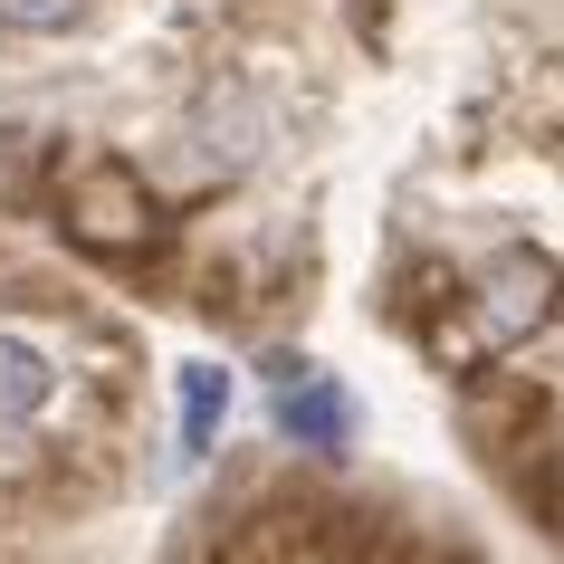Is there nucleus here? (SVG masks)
<instances>
[{"label":"nucleus","mask_w":564,"mask_h":564,"mask_svg":"<svg viewBox=\"0 0 564 564\" xmlns=\"http://www.w3.org/2000/svg\"><path fill=\"white\" fill-rule=\"evenodd\" d=\"M48 392H58L48 355H39L30 335H0V431H10V421H39V412H48Z\"/></svg>","instance_id":"20e7f679"},{"label":"nucleus","mask_w":564,"mask_h":564,"mask_svg":"<svg viewBox=\"0 0 564 564\" xmlns=\"http://www.w3.org/2000/svg\"><path fill=\"white\" fill-rule=\"evenodd\" d=\"M87 20V0H0V30H30V39H58Z\"/></svg>","instance_id":"423d86ee"},{"label":"nucleus","mask_w":564,"mask_h":564,"mask_svg":"<svg viewBox=\"0 0 564 564\" xmlns=\"http://www.w3.org/2000/svg\"><path fill=\"white\" fill-rule=\"evenodd\" d=\"M278 431L297 449H335L345 431H355V402L335 383H316V373H297V383H278Z\"/></svg>","instance_id":"f03ea898"},{"label":"nucleus","mask_w":564,"mask_h":564,"mask_svg":"<svg viewBox=\"0 0 564 564\" xmlns=\"http://www.w3.org/2000/svg\"><path fill=\"white\" fill-rule=\"evenodd\" d=\"M545 306H555V259L498 249V268L478 278V335H488V345H517V335L545 326Z\"/></svg>","instance_id":"f257e3e1"},{"label":"nucleus","mask_w":564,"mask_h":564,"mask_svg":"<svg viewBox=\"0 0 564 564\" xmlns=\"http://www.w3.org/2000/svg\"><path fill=\"white\" fill-rule=\"evenodd\" d=\"M77 230H87V239H116V249H134V239H144V202L124 192V173H106V182H87V192H77Z\"/></svg>","instance_id":"39448f33"},{"label":"nucleus","mask_w":564,"mask_h":564,"mask_svg":"<svg viewBox=\"0 0 564 564\" xmlns=\"http://www.w3.org/2000/svg\"><path fill=\"white\" fill-rule=\"evenodd\" d=\"M220 412H230V373H220V364H182V383H173V441H182V459H202V449L220 441Z\"/></svg>","instance_id":"7ed1b4c3"},{"label":"nucleus","mask_w":564,"mask_h":564,"mask_svg":"<svg viewBox=\"0 0 564 564\" xmlns=\"http://www.w3.org/2000/svg\"><path fill=\"white\" fill-rule=\"evenodd\" d=\"M39 173V153H30V134L20 124H0V192H20V182Z\"/></svg>","instance_id":"0eeeda50"}]
</instances>
